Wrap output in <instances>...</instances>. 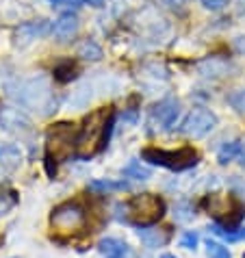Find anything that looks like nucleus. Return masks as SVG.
Instances as JSON below:
<instances>
[{
	"instance_id": "nucleus-7",
	"label": "nucleus",
	"mask_w": 245,
	"mask_h": 258,
	"mask_svg": "<svg viewBox=\"0 0 245 258\" xmlns=\"http://www.w3.org/2000/svg\"><path fill=\"white\" fill-rule=\"evenodd\" d=\"M217 126V115L211 111V109H204V106H196L191 109V113L182 119L178 131L187 135V137H193V139H200V137H206L213 128Z\"/></svg>"
},
{
	"instance_id": "nucleus-24",
	"label": "nucleus",
	"mask_w": 245,
	"mask_h": 258,
	"mask_svg": "<svg viewBox=\"0 0 245 258\" xmlns=\"http://www.w3.org/2000/svg\"><path fill=\"white\" fill-rule=\"evenodd\" d=\"M202 5H204V9L208 11H221L223 7H226V0H200Z\"/></svg>"
},
{
	"instance_id": "nucleus-22",
	"label": "nucleus",
	"mask_w": 245,
	"mask_h": 258,
	"mask_svg": "<svg viewBox=\"0 0 245 258\" xmlns=\"http://www.w3.org/2000/svg\"><path fill=\"white\" fill-rule=\"evenodd\" d=\"M16 204H18V198L13 193H0V217L9 213Z\"/></svg>"
},
{
	"instance_id": "nucleus-21",
	"label": "nucleus",
	"mask_w": 245,
	"mask_h": 258,
	"mask_svg": "<svg viewBox=\"0 0 245 258\" xmlns=\"http://www.w3.org/2000/svg\"><path fill=\"white\" fill-rule=\"evenodd\" d=\"M206 254H208V258H232L230 252H228V247H223L221 243H217V241H208L206 243Z\"/></svg>"
},
{
	"instance_id": "nucleus-18",
	"label": "nucleus",
	"mask_w": 245,
	"mask_h": 258,
	"mask_svg": "<svg viewBox=\"0 0 245 258\" xmlns=\"http://www.w3.org/2000/svg\"><path fill=\"white\" fill-rule=\"evenodd\" d=\"M215 236H219L223 241H243L245 239V228H239V230H228V228H223L221 224H213L208 228Z\"/></svg>"
},
{
	"instance_id": "nucleus-13",
	"label": "nucleus",
	"mask_w": 245,
	"mask_h": 258,
	"mask_svg": "<svg viewBox=\"0 0 245 258\" xmlns=\"http://www.w3.org/2000/svg\"><path fill=\"white\" fill-rule=\"evenodd\" d=\"M241 148H243L241 141H226L217 150V161L221 165H228V163L236 161V159H239V154H241Z\"/></svg>"
},
{
	"instance_id": "nucleus-27",
	"label": "nucleus",
	"mask_w": 245,
	"mask_h": 258,
	"mask_svg": "<svg viewBox=\"0 0 245 258\" xmlns=\"http://www.w3.org/2000/svg\"><path fill=\"white\" fill-rule=\"evenodd\" d=\"M85 5H89V7H102L104 0H85Z\"/></svg>"
},
{
	"instance_id": "nucleus-11",
	"label": "nucleus",
	"mask_w": 245,
	"mask_h": 258,
	"mask_svg": "<svg viewBox=\"0 0 245 258\" xmlns=\"http://www.w3.org/2000/svg\"><path fill=\"white\" fill-rule=\"evenodd\" d=\"M22 150L16 143H5L0 146V167L7 171H16L20 165H22Z\"/></svg>"
},
{
	"instance_id": "nucleus-29",
	"label": "nucleus",
	"mask_w": 245,
	"mask_h": 258,
	"mask_svg": "<svg viewBox=\"0 0 245 258\" xmlns=\"http://www.w3.org/2000/svg\"><path fill=\"white\" fill-rule=\"evenodd\" d=\"M161 258H176V256H174V254H163Z\"/></svg>"
},
{
	"instance_id": "nucleus-17",
	"label": "nucleus",
	"mask_w": 245,
	"mask_h": 258,
	"mask_svg": "<svg viewBox=\"0 0 245 258\" xmlns=\"http://www.w3.org/2000/svg\"><path fill=\"white\" fill-rule=\"evenodd\" d=\"M78 56L85 59V61H100L102 59V48H100L96 41L87 39V41H83V44L78 46Z\"/></svg>"
},
{
	"instance_id": "nucleus-14",
	"label": "nucleus",
	"mask_w": 245,
	"mask_h": 258,
	"mask_svg": "<svg viewBox=\"0 0 245 258\" xmlns=\"http://www.w3.org/2000/svg\"><path fill=\"white\" fill-rule=\"evenodd\" d=\"M131 184L126 180H91L89 191H102V193H117V191H128Z\"/></svg>"
},
{
	"instance_id": "nucleus-9",
	"label": "nucleus",
	"mask_w": 245,
	"mask_h": 258,
	"mask_svg": "<svg viewBox=\"0 0 245 258\" xmlns=\"http://www.w3.org/2000/svg\"><path fill=\"white\" fill-rule=\"evenodd\" d=\"M78 16L74 11H66L61 13L59 20L54 22L52 26V37L59 41V44H68V41H72L78 35Z\"/></svg>"
},
{
	"instance_id": "nucleus-2",
	"label": "nucleus",
	"mask_w": 245,
	"mask_h": 258,
	"mask_svg": "<svg viewBox=\"0 0 245 258\" xmlns=\"http://www.w3.org/2000/svg\"><path fill=\"white\" fill-rule=\"evenodd\" d=\"M76 139H78V131L74 128V124H68V121H61V124H54L46 135V163H48V171L54 174L52 163H61L66 161L68 156H72L76 152Z\"/></svg>"
},
{
	"instance_id": "nucleus-25",
	"label": "nucleus",
	"mask_w": 245,
	"mask_h": 258,
	"mask_svg": "<svg viewBox=\"0 0 245 258\" xmlns=\"http://www.w3.org/2000/svg\"><path fill=\"white\" fill-rule=\"evenodd\" d=\"M52 7H81L85 5V0H50Z\"/></svg>"
},
{
	"instance_id": "nucleus-16",
	"label": "nucleus",
	"mask_w": 245,
	"mask_h": 258,
	"mask_svg": "<svg viewBox=\"0 0 245 258\" xmlns=\"http://www.w3.org/2000/svg\"><path fill=\"white\" fill-rule=\"evenodd\" d=\"M121 176L133 178V180H148V178L152 176V171H150L146 165H141L139 161H131L124 169H121Z\"/></svg>"
},
{
	"instance_id": "nucleus-3",
	"label": "nucleus",
	"mask_w": 245,
	"mask_h": 258,
	"mask_svg": "<svg viewBox=\"0 0 245 258\" xmlns=\"http://www.w3.org/2000/svg\"><path fill=\"white\" fill-rule=\"evenodd\" d=\"M124 211L128 221L146 228V226H154L165 215V202L163 198L154 196V193H139V196H133L124 204Z\"/></svg>"
},
{
	"instance_id": "nucleus-4",
	"label": "nucleus",
	"mask_w": 245,
	"mask_h": 258,
	"mask_svg": "<svg viewBox=\"0 0 245 258\" xmlns=\"http://www.w3.org/2000/svg\"><path fill=\"white\" fill-rule=\"evenodd\" d=\"M141 159L148 161L150 165H158V167H167L174 171L189 169L198 163V152L189 146L178 148V150H163V148H146L141 152Z\"/></svg>"
},
{
	"instance_id": "nucleus-26",
	"label": "nucleus",
	"mask_w": 245,
	"mask_h": 258,
	"mask_svg": "<svg viewBox=\"0 0 245 258\" xmlns=\"http://www.w3.org/2000/svg\"><path fill=\"white\" fill-rule=\"evenodd\" d=\"M189 3V0H163V5H167L169 9H176V11H180V9H185V5Z\"/></svg>"
},
{
	"instance_id": "nucleus-5",
	"label": "nucleus",
	"mask_w": 245,
	"mask_h": 258,
	"mask_svg": "<svg viewBox=\"0 0 245 258\" xmlns=\"http://www.w3.org/2000/svg\"><path fill=\"white\" fill-rule=\"evenodd\" d=\"M85 224H87V213L78 202H63L50 215V226L56 234L70 236L81 232Z\"/></svg>"
},
{
	"instance_id": "nucleus-23",
	"label": "nucleus",
	"mask_w": 245,
	"mask_h": 258,
	"mask_svg": "<svg viewBox=\"0 0 245 258\" xmlns=\"http://www.w3.org/2000/svg\"><path fill=\"white\" fill-rule=\"evenodd\" d=\"M198 241H200L198 232H185L182 239H180V243H182L185 249H196L198 247Z\"/></svg>"
},
{
	"instance_id": "nucleus-10",
	"label": "nucleus",
	"mask_w": 245,
	"mask_h": 258,
	"mask_svg": "<svg viewBox=\"0 0 245 258\" xmlns=\"http://www.w3.org/2000/svg\"><path fill=\"white\" fill-rule=\"evenodd\" d=\"M98 252L104 258H128L131 256V247L124 241L115 239V236H106L98 243Z\"/></svg>"
},
{
	"instance_id": "nucleus-8",
	"label": "nucleus",
	"mask_w": 245,
	"mask_h": 258,
	"mask_svg": "<svg viewBox=\"0 0 245 258\" xmlns=\"http://www.w3.org/2000/svg\"><path fill=\"white\" fill-rule=\"evenodd\" d=\"M180 117V102L176 98H165L156 102L150 113V121L158 128V131H171Z\"/></svg>"
},
{
	"instance_id": "nucleus-1",
	"label": "nucleus",
	"mask_w": 245,
	"mask_h": 258,
	"mask_svg": "<svg viewBox=\"0 0 245 258\" xmlns=\"http://www.w3.org/2000/svg\"><path fill=\"white\" fill-rule=\"evenodd\" d=\"M113 124V111L111 106L96 109L85 117L81 131L76 139V156L78 159H91L104 148L106 137H109V128Z\"/></svg>"
},
{
	"instance_id": "nucleus-19",
	"label": "nucleus",
	"mask_w": 245,
	"mask_h": 258,
	"mask_svg": "<svg viewBox=\"0 0 245 258\" xmlns=\"http://www.w3.org/2000/svg\"><path fill=\"white\" fill-rule=\"evenodd\" d=\"M74 76H76V66L72 61H66V63H61V66L54 68V78L61 83H68Z\"/></svg>"
},
{
	"instance_id": "nucleus-28",
	"label": "nucleus",
	"mask_w": 245,
	"mask_h": 258,
	"mask_svg": "<svg viewBox=\"0 0 245 258\" xmlns=\"http://www.w3.org/2000/svg\"><path fill=\"white\" fill-rule=\"evenodd\" d=\"M236 161L241 163V167H245V146L241 148V154H239V159H236Z\"/></svg>"
},
{
	"instance_id": "nucleus-15",
	"label": "nucleus",
	"mask_w": 245,
	"mask_h": 258,
	"mask_svg": "<svg viewBox=\"0 0 245 258\" xmlns=\"http://www.w3.org/2000/svg\"><path fill=\"white\" fill-rule=\"evenodd\" d=\"M46 33H48L46 20H39V22H28L24 26H20V31H18V35H24V41H33V39H37V37H41V35H46Z\"/></svg>"
},
{
	"instance_id": "nucleus-12",
	"label": "nucleus",
	"mask_w": 245,
	"mask_h": 258,
	"mask_svg": "<svg viewBox=\"0 0 245 258\" xmlns=\"http://www.w3.org/2000/svg\"><path fill=\"white\" fill-rule=\"evenodd\" d=\"M137 236H139L143 245L150 249L163 247L165 243L169 241V232L163 230V228H141V230H137Z\"/></svg>"
},
{
	"instance_id": "nucleus-20",
	"label": "nucleus",
	"mask_w": 245,
	"mask_h": 258,
	"mask_svg": "<svg viewBox=\"0 0 245 258\" xmlns=\"http://www.w3.org/2000/svg\"><path fill=\"white\" fill-rule=\"evenodd\" d=\"M228 102H230V106H232L236 113L245 115V89H236V91H232V94L228 96Z\"/></svg>"
},
{
	"instance_id": "nucleus-6",
	"label": "nucleus",
	"mask_w": 245,
	"mask_h": 258,
	"mask_svg": "<svg viewBox=\"0 0 245 258\" xmlns=\"http://www.w3.org/2000/svg\"><path fill=\"white\" fill-rule=\"evenodd\" d=\"M204 209L208 211V215H213L219 224H223V228L228 226V230L239 226V221L243 217V206L236 202L232 196H223V193H211V196H206Z\"/></svg>"
}]
</instances>
